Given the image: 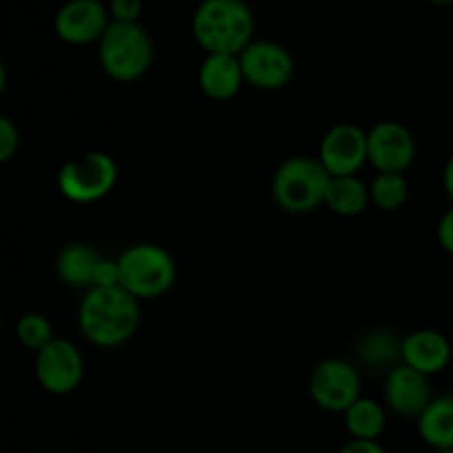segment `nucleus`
I'll list each match as a JSON object with an SVG mask.
<instances>
[{
	"label": "nucleus",
	"instance_id": "8",
	"mask_svg": "<svg viewBox=\"0 0 453 453\" xmlns=\"http://www.w3.org/2000/svg\"><path fill=\"white\" fill-rule=\"evenodd\" d=\"M35 379L44 392L53 396H66L82 383L84 361L80 349L69 339H56L35 352Z\"/></svg>",
	"mask_w": 453,
	"mask_h": 453
},
{
	"label": "nucleus",
	"instance_id": "26",
	"mask_svg": "<svg viewBox=\"0 0 453 453\" xmlns=\"http://www.w3.org/2000/svg\"><path fill=\"white\" fill-rule=\"evenodd\" d=\"M436 237H438V243H441L442 250L453 255V206L449 208V211H445V215H442L441 221H438Z\"/></svg>",
	"mask_w": 453,
	"mask_h": 453
},
{
	"label": "nucleus",
	"instance_id": "27",
	"mask_svg": "<svg viewBox=\"0 0 453 453\" xmlns=\"http://www.w3.org/2000/svg\"><path fill=\"white\" fill-rule=\"evenodd\" d=\"M339 453H389L385 449V445H380V441H357V438H349Z\"/></svg>",
	"mask_w": 453,
	"mask_h": 453
},
{
	"label": "nucleus",
	"instance_id": "11",
	"mask_svg": "<svg viewBox=\"0 0 453 453\" xmlns=\"http://www.w3.org/2000/svg\"><path fill=\"white\" fill-rule=\"evenodd\" d=\"M109 4L102 0H66L53 16V31L71 47L100 42L111 25Z\"/></svg>",
	"mask_w": 453,
	"mask_h": 453
},
{
	"label": "nucleus",
	"instance_id": "29",
	"mask_svg": "<svg viewBox=\"0 0 453 453\" xmlns=\"http://www.w3.org/2000/svg\"><path fill=\"white\" fill-rule=\"evenodd\" d=\"M434 4H453V0H429Z\"/></svg>",
	"mask_w": 453,
	"mask_h": 453
},
{
	"label": "nucleus",
	"instance_id": "20",
	"mask_svg": "<svg viewBox=\"0 0 453 453\" xmlns=\"http://www.w3.org/2000/svg\"><path fill=\"white\" fill-rule=\"evenodd\" d=\"M345 429L349 438L357 441H380L388 429V407L380 405L374 398L361 396L343 414Z\"/></svg>",
	"mask_w": 453,
	"mask_h": 453
},
{
	"label": "nucleus",
	"instance_id": "10",
	"mask_svg": "<svg viewBox=\"0 0 453 453\" xmlns=\"http://www.w3.org/2000/svg\"><path fill=\"white\" fill-rule=\"evenodd\" d=\"M416 159V140L405 124L380 119L367 131V164L376 173H405Z\"/></svg>",
	"mask_w": 453,
	"mask_h": 453
},
{
	"label": "nucleus",
	"instance_id": "1",
	"mask_svg": "<svg viewBox=\"0 0 453 453\" xmlns=\"http://www.w3.org/2000/svg\"><path fill=\"white\" fill-rule=\"evenodd\" d=\"M140 321V301L122 286L91 288L80 301L78 327L96 348H119L133 339Z\"/></svg>",
	"mask_w": 453,
	"mask_h": 453
},
{
	"label": "nucleus",
	"instance_id": "7",
	"mask_svg": "<svg viewBox=\"0 0 453 453\" xmlns=\"http://www.w3.org/2000/svg\"><path fill=\"white\" fill-rule=\"evenodd\" d=\"M310 398L330 414H345L361 398V374L345 358H323L310 374Z\"/></svg>",
	"mask_w": 453,
	"mask_h": 453
},
{
	"label": "nucleus",
	"instance_id": "30",
	"mask_svg": "<svg viewBox=\"0 0 453 453\" xmlns=\"http://www.w3.org/2000/svg\"><path fill=\"white\" fill-rule=\"evenodd\" d=\"M434 453H453V449H445V451H434Z\"/></svg>",
	"mask_w": 453,
	"mask_h": 453
},
{
	"label": "nucleus",
	"instance_id": "13",
	"mask_svg": "<svg viewBox=\"0 0 453 453\" xmlns=\"http://www.w3.org/2000/svg\"><path fill=\"white\" fill-rule=\"evenodd\" d=\"M385 407L398 418L418 420V416L427 410L429 403L434 401L429 376L411 370L405 363L394 367L385 374Z\"/></svg>",
	"mask_w": 453,
	"mask_h": 453
},
{
	"label": "nucleus",
	"instance_id": "9",
	"mask_svg": "<svg viewBox=\"0 0 453 453\" xmlns=\"http://www.w3.org/2000/svg\"><path fill=\"white\" fill-rule=\"evenodd\" d=\"M239 62L246 82L259 91H279L295 75V58L274 40H252L239 53Z\"/></svg>",
	"mask_w": 453,
	"mask_h": 453
},
{
	"label": "nucleus",
	"instance_id": "16",
	"mask_svg": "<svg viewBox=\"0 0 453 453\" xmlns=\"http://www.w3.org/2000/svg\"><path fill=\"white\" fill-rule=\"evenodd\" d=\"M354 357L363 367L392 372L403 363V339L388 327H374L357 341Z\"/></svg>",
	"mask_w": 453,
	"mask_h": 453
},
{
	"label": "nucleus",
	"instance_id": "19",
	"mask_svg": "<svg viewBox=\"0 0 453 453\" xmlns=\"http://www.w3.org/2000/svg\"><path fill=\"white\" fill-rule=\"evenodd\" d=\"M372 203L370 186L357 175L332 177L327 184L326 206L341 217H358Z\"/></svg>",
	"mask_w": 453,
	"mask_h": 453
},
{
	"label": "nucleus",
	"instance_id": "23",
	"mask_svg": "<svg viewBox=\"0 0 453 453\" xmlns=\"http://www.w3.org/2000/svg\"><path fill=\"white\" fill-rule=\"evenodd\" d=\"M18 146H20V133L18 127L3 115L0 118V162H9L16 155Z\"/></svg>",
	"mask_w": 453,
	"mask_h": 453
},
{
	"label": "nucleus",
	"instance_id": "5",
	"mask_svg": "<svg viewBox=\"0 0 453 453\" xmlns=\"http://www.w3.org/2000/svg\"><path fill=\"white\" fill-rule=\"evenodd\" d=\"M118 261L122 270V288L137 301L157 299L175 286V259L157 243H133Z\"/></svg>",
	"mask_w": 453,
	"mask_h": 453
},
{
	"label": "nucleus",
	"instance_id": "12",
	"mask_svg": "<svg viewBox=\"0 0 453 453\" xmlns=\"http://www.w3.org/2000/svg\"><path fill=\"white\" fill-rule=\"evenodd\" d=\"M319 162L332 177L357 175L367 164V131L357 124H334L323 135Z\"/></svg>",
	"mask_w": 453,
	"mask_h": 453
},
{
	"label": "nucleus",
	"instance_id": "4",
	"mask_svg": "<svg viewBox=\"0 0 453 453\" xmlns=\"http://www.w3.org/2000/svg\"><path fill=\"white\" fill-rule=\"evenodd\" d=\"M332 175L319 157L295 155L277 168L273 177V197L281 211L290 215H305L326 203L327 184Z\"/></svg>",
	"mask_w": 453,
	"mask_h": 453
},
{
	"label": "nucleus",
	"instance_id": "14",
	"mask_svg": "<svg viewBox=\"0 0 453 453\" xmlns=\"http://www.w3.org/2000/svg\"><path fill=\"white\" fill-rule=\"evenodd\" d=\"M453 349L449 339L432 327H420L403 336V363L425 376H436L449 367Z\"/></svg>",
	"mask_w": 453,
	"mask_h": 453
},
{
	"label": "nucleus",
	"instance_id": "28",
	"mask_svg": "<svg viewBox=\"0 0 453 453\" xmlns=\"http://www.w3.org/2000/svg\"><path fill=\"white\" fill-rule=\"evenodd\" d=\"M442 188H445L447 197H449L451 206H453V153L447 159L445 168H442Z\"/></svg>",
	"mask_w": 453,
	"mask_h": 453
},
{
	"label": "nucleus",
	"instance_id": "24",
	"mask_svg": "<svg viewBox=\"0 0 453 453\" xmlns=\"http://www.w3.org/2000/svg\"><path fill=\"white\" fill-rule=\"evenodd\" d=\"M122 286V270L118 259H104L102 257L93 274V288H119Z\"/></svg>",
	"mask_w": 453,
	"mask_h": 453
},
{
	"label": "nucleus",
	"instance_id": "17",
	"mask_svg": "<svg viewBox=\"0 0 453 453\" xmlns=\"http://www.w3.org/2000/svg\"><path fill=\"white\" fill-rule=\"evenodd\" d=\"M420 441L434 451L453 449V392L434 396L416 420Z\"/></svg>",
	"mask_w": 453,
	"mask_h": 453
},
{
	"label": "nucleus",
	"instance_id": "22",
	"mask_svg": "<svg viewBox=\"0 0 453 453\" xmlns=\"http://www.w3.org/2000/svg\"><path fill=\"white\" fill-rule=\"evenodd\" d=\"M16 336L27 349H31V352H40L44 345H49L56 339L51 321L40 312L22 314L16 323Z\"/></svg>",
	"mask_w": 453,
	"mask_h": 453
},
{
	"label": "nucleus",
	"instance_id": "2",
	"mask_svg": "<svg viewBox=\"0 0 453 453\" xmlns=\"http://www.w3.org/2000/svg\"><path fill=\"white\" fill-rule=\"evenodd\" d=\"M190 31L206 53L239 56L255 40V16L246 0H202L193 12Z\"/></svg>",
	"mask_w": 453,
	"mask_h": 453
},
{
	"label": "nucleus",
	"instance_id": "21",
	"mask_svg": "<svg viewBox=\"0 0 453 453\" xmlns=\"http://www.w3.org/2000/svg\"><path fill=\"white\" fill-rule=\"evenodd\" d=\"M372 203L385 212L401 211L410 199V181L405 173H376L370 184Z\"/></svg>",
	"mask_w": 453,
	"mask_h": 453
},
{
	"label": "nucleus",
	"instance_id": "18",
	"mask_svg": "<svg viewBox=\"0 0 453 453\" xmlns=\"http://www.w3.org/2000/svg\"><path fill=\"white\" fill-rule=\"evenodd\" d=\"M102 257L93 246L84 242L66 243L58 255V277L65 286L78 288V290H91L93 274H96L97 264Z\"/></svg>",
	"mask_w": 453,
	"mask_h": 453
},
{
	"label": "nucleus",
	"instance_id": "15",
	"mask_svg": "<svg viewBox=\"0 0 453 453\" xmlns=\"http://www.w3.org/2000/svg\"><path fill=\"white\" fill-rule=\"evenodd\" d=\"M199 88L215 102L233 100L246 84L239 56L230 53H206L199 65Z\"/></svg>",
	"mask_w": 453,
	"mask_h": 453
},
{
	"label": "nucleus",
	"instance_id": "25",
	"mask_svg": "<svg viewBox=\"0 0 453 453\" xmlns=\"http://www.w3.org/2000/svg\"><path fill=\"white\" fill-rule=\"evenodd\" d=\"M144 0H109V13L113 22H140Z\"/></svg>",
	"mask_w": 453,
	"mask_h": 453
},
{
	"label": "nucleus",
	"instance_id": "3",
	"mask_svg": "<svg viewBox=\"0 0 453 453\" xmlns=\"http://www.w3.org/2000/svg\"><path fill=\"white\" fill-rule=\"evenodd\" d=\"M102 71L115 82H135L153 62V40L140 22H111L97 42Z\"/></svg>",
	"mask_w": 453,
	"mask_h": 453
},
{
	"label": "nucleus",
	"instance_id": "6",
	"mask_svg": "<svg viewBox=\"0 0 453 453\" xmlns=\"http://www.w3.org/2000/svg\"><path fill=\"white\" fill-rule=\"evenodd\" d=\"M118 184V164L109 153L88 150L58 173V190L71 203H96Z\"/></svg>",
	"mask_w": 453,
	"mask_h": 453
}]
</instances>
